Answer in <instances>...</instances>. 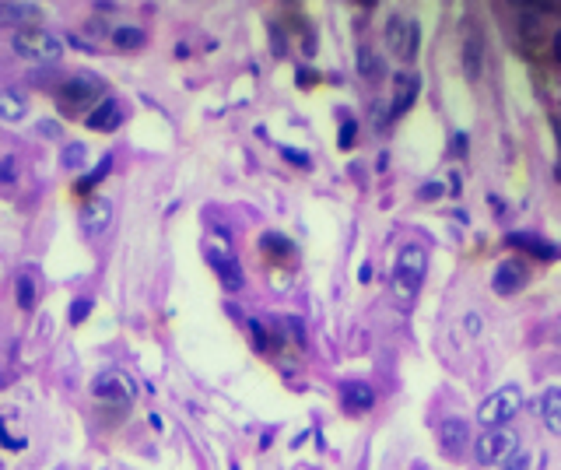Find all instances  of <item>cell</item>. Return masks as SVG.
<instances>
[{
  "instance_id": "cell-1",
  "label": "cell",
  "mask_w": 561,
  "mask_h": 470,
  "mask_svg": "<svg viewBox=\"0 0 561 470\" xmlns=\"http://www.w3.org/2000/svg\"><path fill=\"white\" fill-rule=\"evenodd\" d=\"M425 274H428V250L421 243H407L400 246L397 253V267H393V278H390V292H393V302L400 309H411L421 285H425Z\"/></svg>"
},
{
  "instance_id": "cell-2",
  "label": "cell",
  "mask_w": 561,
  "mask_h": 470,
  "mask_svg": "<svg viewBox=\"0 0 561 470\" xmlns=\"http://www.w3.org/2000/svg\"><path fill=\"white\" fill-rule=\"evenodd\" d=\"M519 411H523V390H519L516 383H505V386H498L495 393H488V397L481 400L477 421H481L484 428H505Z\"/></svg>"
},
{
  "instance_id": "cell-3",
  "label": "cell",
  "mask_w": 561,
  "mask_h": 470,
  "mask_svg": "<svg viewBox=\"0 0 561 470\" xmlns=\"http://www.w3.org/2000/svg\"><path fill=\"white\" fill-rule=\"evenodd\" d=\"M11 50L29 64H57L64 57V43L43 29H18L11 39Z\"/></svg>"
},
{
  "instance_id": "cell-4",
  "label": "cell",
  "mask_w": 561,
  "mask_h": 470,
  "mask_svg": "<svg viewBox=\"0 0 561 470\" xmlns=\"http://www.w3.org/2000/svg\"><path fill=\"white\" fill-rule=\"evenodd\" d=\"M386 46L393 50V57L400 64H414L418 50H421V25L407 15H393L386 22Z\"/></svg>"
},
{
  "instance_id": "cell-5",
  "label": "cell",
  "mask_w": 561,
  "mask_h": 470,
  "mask_svg": "<svg viewBox=\"0 0 561 470\" xmlns=\"http://www.w3.org/2000/svg\"><path fill=\"white\" fill-rule=\"evenodd\" d=\"M512 449H519V435L512 428H488L474 442V460L481 467H491V463H502Z\"/></svg>"
},
{
  "instance_id": "cell-6",
  "label": "cell",
  "mask_w": 561,
  "mask_h": 470,
  "mask_svg": "<svg viewBox=\"0 0 561 470\" xmlns=\"http://www.w3.org/2000/svg\"><path fill=\"white\" fill-rule=\"evenodd\" d=\"M102 92H106V85H102V78H99V74H92V71H78L74 78H67V81H64V88H60V102H64L67 109H85V106H92L95 99H102Z\"/></svg>"
},
{
  "instance_id": "cell-7",
  "label": "cell",
  "mask_w": 561,
  "mask_h": 470,
  "mask_svg": "<svg viewBox=\"0 0 561 470\" xmlns=\"http://www.w3.org/2000/svg\"><path fill=\"white\" fill-rule=\"evenodd\" d=\"M92 393H95L102 404L127 407V404H134L137 386H134V379H130V376H123V372H99V376L92 379Z\"/></svg>"
},
{
  "instance_id": "cell-8",
  "label": "cell",
  "mask_w": 561,
  "mask_h": 470,
  "mask_svg": "<svg viewBox=\"0 0 561 470\" xmlns=\"http://www.w3.org/2000/svg\"><path fill=\"white\" fill-rule=\"evenodd\" d=\"M421 95V78L414 74V71H400V74H393V102H390V109H386V123H393V120H400L411 106H414V99ZM383 123V127H386Z\"/></svg>"
},
{
  "instance_id": "cell-9",
  "label": "cell",
  "mask_w": 561,
  "mask_h": 470,
  "mask_svg": "<svg viewBox=\"0 0 561 470\" xmlns=\"http://www.w3.org/2000/svg\"><path fill=\"white\" fill-rule=\"evenodd\" d=\"M505 243H509V246H516V250H523V253H530V257H533V260H540V264H547V260H558V257H561V246L547 243L544 235H533V232H512V235H505Z\"/></svg>"
},
{
  "instance_id": "cell-10",
  "label": "cell",
  "mask_w": 561,
  "mask_h": 470,
  "mask_svg": "<svg viewBox=\"0 0 561 470\" xmlns=\"http://www.w3.org/2000/svg\"><path fill=\"white\" fill-rule=\"evenodd\" d=\"M207 260H211V267H214V274H218V281H221V288H225V292H242L246 274H242V264H239L232 253H225V250H211V253H207Z\"/></svg>"
},
{
  "instance_id": "cell-11",
  "label": "cell",
  "mask_w": 561,
  "mask_h": 470,
  "mask_svg": "<svg viewBox=\"0 0 561 470\" xmlns=\"http://www.w3.org/2000/svg\"><path fill=\"white\" fill-rule=\"evenodd\" d=\"M526 278H530V271H526L523 260H502L495 278H491V288H495V295L505 299V295H516L526 285Z\"/></svg>"
},
{
  "instance_id": "cell-12",
  "label": "cell",
  "mask_w": 561,
  "mask_h": 470,
  "mask_svg": "<svg viewBox=\"0 0 561 470\" xmlns=\"http://www.w3.org/2000/svg\"><path fill=\"white\" fill-rule=\"evenodd\" d=\"M341 404L348 414H365L376 407V390L362 379H348V383H341Z\"/></svg>"
},
{
  "instance_id": "cell-13",
  "label": "cell",
  "mask_w": 561,
  "mask_h": 470,
  "mask_svg": "<svg viewBox=\"0 0 561 470\" xmlns=\"http://www.w3.org/2000/svg\"><path fill=\"white\" fill-rule=\"evenodd\" d=\"M113 221V204L106 197H88L85 207H81V228L88 235H102Z\"/></svg>"
},
{
  "instance_id": "cell-14",
  "label": "cell",
  "mask_w": 561,
  "mask_h": 470,
  "mask_svg": "<svg viewBox=\"0 0 561 470\" xmlns=\"http://www.w3.org/2000/svg\"><path fill=\"white\" fill-rule=\"evenodd\" d=\"M439 446H442V453L460 456V453L470 446V425H467L463 418H446V421L439 425Z\"/></svg>"
},
{
  "instance_id": "cell-15",
  "label": "cell",
  "mask_w": 561,
  "mask_h": 470,
  "mask_svg": "<svg viewBox=\"0 0 561 470\" xmlns=\"http://www.w3.org/2000/svg\"><path fill=\"white\" fill-rule=\"evenodd\" d=\"M120 123H123V106H120L116 99H102V102L92 109V116H88V127L99 130V134H109V130H116Z\"/></svg>"
},
{
  "instance_id": "cell-16",
  "label": "cell",
  "mask_w": 561,
  "mask_h": 470,
  "mask_svg": "<svg viewBox=\"0 0 561 470\" xmlns=\"http://www.w3.org/2000/svg\"><path fill=\"white\" fill-rule=\"evenodd\" d=\"M540 421L551 435H561V386H547L540 393Z\"/></svg>"
},
{
  "instance_id": "cell-17",
  "label": "cell",
  "mask_w": 561,
  "mask_h": 470,
  "mask_svg": "<svg viewBox=\"0 0 561 470\" xmlns=\"http://www.w3.org/2000/svg\"><path fill=\"white\" fill-rule=\"evenodd\" d=\"M29 113V99L15 88H0V120L8 123H18L22 116Z\"/></svg>"
},
{
  "instance_id": "cell-18",
  "label": "cell",
  "mask_w": 561,
  "mask_h": 470,
  "mask_svg": "<svg viewBox=\"0 0 561 470\" xmlns=\"http://www.w3.org/2000/svg\"><path fill=\"white\" fill-rule=\"evenodd\" d=\"M39 4H0V25H25L39 22Z\"/></svg>"
},
{
  "instance_id": "cell-19",
  "label": "cell",
  "mask_w": 561,
  "mask_h": 470,
  "mask_svg": "<svg viewBox=\"0 0 561 470\" xmlns=\"http://www.w3.org/2000/svg\"><path fill=\"white\" fill-rule=\"evenodd\" d=\"M481 57H484V43H481V36H470V39L463 43V74H467L470 81L481 78Z\"/></svg>"
},
{
  "instance_id": "cell-20",
  "label": "cell",
  "mask_w": 561,
  "mask_h": 470,
  "mask_svg": "<svg viewBox=\"0 0 561 470\" xmlns=\"http://www.w3.org/2000/svg\"><path fill=\"white\" fill-rule=\"evenodd\" d=\"M15 295H18V309H25V313L36 309V281H32V274H18Z\"/></svg>"
},
{
  "instance_id": "cell-21",
  "label": "cell",
  "mask_w": 561,
  "mask_h": 470,
  "mask_svg": "<svg viewBox=\"0 0 561 470\" xmlns=\"http://www.w3.org/2000/svg\"><path fill=\"white\" fill-rule=\"evenodd\" d=\"M260 246H263V253H270V257H292V253H295V246L285 239V235H277V232H267Z\"/></svg>"
},
{
  "instance_id": "cell-22",
  "label": "cell",
  "mask_w": 561,
  "mask_h": 470,
  "mask_svg": "<svg viewBox=\"0 0 561 470\" xmlns=\"http://www.w3.org/2000/svg\"><path fill=\"white\" fill-rule=\"evenodd\" d=\"M358 74H362V78H369V81H376V78L383 74V64H379V57H376L369 46H362V50H358Z\"/></svg>"
},
{
  "instance_id": "cell-23",
  "label": "cell",
  "mask_w": 561,
  "mask_h": 470,
  "mask_svg": "<svg viewBox=\"0 0 561 470\" xmlns=\"http://www.w3.org/2000/svg\"><path fill=\"white\" fill-rule=\"evenodd\" d=\"M109 169H113V155H106V158H102V162H99V165H95V169H92L85 179H78V193H88L92 186H99V183L109 176Z\"/></svg>"
},
{
  "instance_id": "cell-24",
  "label": "cell",
  "mask_w": 561,
  "mask_h": 470,
  "mask_svg": "<svg viewBox=\"0 0 561 470\" xmlns=\"http://www.w3.org/2000/svg\"><path fill=\"white\" fill-rule=\"evenodd\" d=\"M113 43H116L120 50H141V46H144V32H141V29H116V32H113Z\"/></svg>"
},
{
  "instance_id": "cell-25",
  "label": "cell",
  "mask_w": 561,
  "mask_h": 470,
  "mask_svg": "<svg viewBox=\"0 0 561 470\" xmlns=\"http://www.w3.org/2000/svg\"><path fill=\"white\" fill-rule=\"evenodd\" d=\"M85 158H88V148H85V144H67V148H64V155H60L64 169H81V165H85Z\"/></svg>"
},
{
  "instance_id": "cell-26",
  "label": "cell",
  "mask_w": 561,
  "mask_h": 470,
  "mask_svg": "<svg viewBox=\"0 0 561 470\" xmlns=\"http://www.w3.org/2000/svg\"><path fill=\"white\" fill-rule=\"evenodd\" d=\"M530 467H533V453H526V449H512L502 460V470H530Z\"/></svg>"
},
{
  "instance_id": "cell-27",
  "label": "cell",
  "mask_w": 561,
  "mask_h": 470,
  "mask_svg": "<svg viewBox=\"0 0 561 470\" xmlns=\"http://www.w3.org/2000/svg\"><path fill=\"white\" fill-rule=\"evenodd\" d=\"M355 137H358V123L351 120V116H344V123H341V137H337V144L348 151L351 144H355Z\"/></svg>"
},
{
  "instance_id": "cell-28",
  "label": "cell",
  "mask_w": 561,
  "mask_h": 470,
  "mask_svg": "<svg viewBox=\"0 0 561 470\" xmlns=\"http://www.w3.org/2000/svg\"><path fill=\"white\" fill-rule=\"evenodd\" d=\"M92 309H95L92 299H74V302H71V323H85V320L92 316Z\"/></svg>"
},
{
  "instance_id": "cell-29",
  "label": "cell",
  "mask_w": 561,
  "mask_h": 470,
  "mask_svg": "<svg viewBox=\"0 0 561 470\" xmlns=\"http://www.w3.org/2000/svg\"><path fill=\"white\" fill-rule=\"evenodd\" d=\"M246 327H249V334H253V344H256V351H270V337H267L263 323H260V320H249Z\"/></svg>"
},
{
  "instance_id": "cell-30",
  "label": "cell",
  "mask_w": 561,
  "mask_h": 470,
  "mask_svg": "<svg viewBox=\"0 0 561 470\" xmlns=\"http://www.w3.org/2000/svg\"><path fill=\"white\" fill-rule=\"evenodd\" d=\"M18 179V158L8 155L4 162H0V183H15Z\"/></svg>"
},
{
  "instance_id": "cell-31",
  "label": "cell",
  "mask_w": 561,
  "mask_h": 470,
  "mask_svg": "<svg viewBox=\"0 0 561 470\" xmlns=\"http://www.w3.org/2000/svg\"><path fill=\"white\" fill-rule=\"evenodd\" d=\"M280 155H285L292 165H299V169H309V165H313V158H309L306 151H299V148H280Z\"/></svg>"
},
{
  "instance_id": "cell-32",
  "label": "cell",
  "mask_w": 561,
  "mask_h": 470,
  "mask_svg": "<svg viewBox=\"0 0 561 470\" xmlns=\"http://www.w3.org/2000/svg\"><path fill=\"white\" fill-rule=\"evenodd\" d=\"M0 446H4V449H25V439L18 435H8V428H4V414H0Z\"/></svg>"
},
{
  "instance_id": "cell-33",
  "label": "cell",
  "mask_w": 561,
  "mask_h": 470,
  "mask_svg": "<svg viewBox=\"0 0 561 470\" xmlns=\"http://www.w3.org/2000/svg\"><path fill=\"white\" fill-rule=\"evenodd\" d=\"M449 148H453V155H456V158H463V155H467V148H470V137H467L463 130H456V134H453V144H449Z\"/></svg>"
},
{
  "instance_id": "cell-34",
  "label": "cell",
  "mask_w": 561,
  "mask_h": 470,
  "mask_svg": "<svg viewBox=\"0 0 561 470\" xmlns=\"http://www.w3.org/2000/svg\"><path fill=\"white\" fill-rule=\"evenodd\" d=\"M442 193H446V186H442V183H425V186L418 190V197H421V200H439Z\"/></svg>"
},
{
  "instance_id": "cell-35",
  "label": "cell",
  "mask_w": 561,
  "mask_h": 470,
  "mask_svg": "<svg viewBox=\"0 0 561 470\" xmlns=\"http://www.w3.org/2000/svg\"><path fill=\"white\" fill-rule=\"evenodd\" d=\"M523 36H526V43H537V36H540V29H537V22H530V15L523 18Z\"/></svg>"
},
{
  "instance_id": "cell-36",
  "label": "cell",
  "mask_w": 561,
  "mask_h": 470,
  "mask_svg": "<svg viewBox=\"0 0 561 470\" xmlns=\"http://www.w3.org/2000/svg\"><path fill=\"white\" fill-rule=\"evenodd\" d=\"M481 327H484V323H481V313H470V316H467V330H470V334H481Z\"/></svg>"
},
{
  "instance_id": "cell-37",
  "label": "cell",
  "mask_w": 561,
  "mask_h": 470,
  "mask_svg": "<svg viewBox=\"0 0 561 470\" xmlns=\"http://www.w3.org/2000/svg\"><path fill=\"white\" fill-rule=\"evenodd\" d=\"M554 137H558V169H554V176L561 183V127H554Z\"/></svg>"
},
{
  "instance_id": "cell-38",
  "label": "cell",
  "mask_w": 561,
  "mask_h": 470,
  "mask_svg": "<svg viewBox=\"0 0 561 470\" xmlns=\"http://www.w3.org/2000/svg\"><path fill=\"white\" fill-rule=\"evenodd\" d=\"M316 81V74H309V71H299V85H313Z\"/></svg>"
},
{
  "instance_id": "cell-39",
  "label": "cell",
  "mask_w": 561,
  "mask_h": 470,
  "mask_svg": "<svg viewBox=\"0 0 561 470\" xmlns=\"http://www.w3.org/2000/svg\"><path fill=\"white\" fill-rule=\"evenodd\" d=\"M39 134H50V137H57V134H60V130H57V127H53V123H39Z\"/></svg>"
},
{
  "instance_id": "cell-40",
  "label": "cell",
  "mask_w": 561,
  "mask_h": 470,
  "mask_svg": "<svg viewBox=\"0 0 561 470\" xmlns=\"http://www.w3.org/2000/svg\"><path fill=\"white\" fill-rule=\"evenodd\" d=\"M449 190L460 193V176H456V172H449Z\"/></svg>"
},
{
  "instance_id": "cell-41",
  "label": "cell",
  "mask_w": 561,
  "mask_h": 470,
  "mask_svg": "<svg viewBox=\"0 0 561 470\" xmlns=\"http://www.w3.org/2000/svg\"><path fill=\"white\" fill-rule=\"evenodd\" d=\"M554 53H558V60H561V32L554 36Z\"/></svg>"
},
{
  "instance_id": "cell-42",
  "label": "cell",
  "mask_w": 561,
  "mask_h": 470,
  "mask_svg": "<svg viewBox=\"0 0 561 470\" xmlns=\"http://www.w3.org/2000/svg\"><path fill=\"white\" fill-rule=\"evenodd\" d=\"M558 341H561V323H558Z\"/></svg>"
},
{
  "instance_id": "cell-43",
  "label": "cell",
  "mask_w": 561,
  "mask_h": 470,
  "mask_svg": "<svg viewBox=\"0 0 561 470\" xmlns=\"http://www.w3.org/2000/svg\"><path fill=\"white\" fill-rule=\"evenodd\" d=\"M232 470H239V463H232Z\"/></svg>"
}]
</instances>
